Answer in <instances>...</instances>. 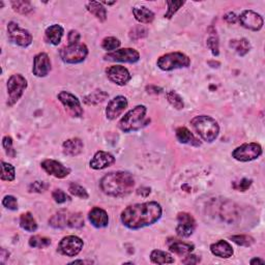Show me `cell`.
Masks as SVG:
<instances>
[{"mask_svg": "<svg viewBox=\"0 0 265 265\" xmlns=\"http://www.w3.org/2000/svg\"><path fill=\"white\" fill-rule=\"evenodd\" d=\"M184 3H186L184 1H170V0H168L167 1L168 9L167 13L165 14V18L168 20L173 18L174 15L179 10V8L184 5Z\"/></svg>", "mask_w": 265, "mask_h": 265, "instance_id": "cell-45", "label": "cell"}, {"mask_svg": "<svg viewBox=\"0 0 265 265\" xmlns=\"http://www.w3.org/2000/svg\"><path fill=\"white\" fill-rule=\"evenodd\" d=\"M49 184L46 181H34L30 183L28 191L30 193H44L48 190Z\"/></svg>", "mask_w": 265, "mask_h": 265, "instance_id": "cell-48", "label": "cell"}, {"mask_svg": "<svg viewBox=\"0 0 265 265\" xmlns=\"http://www.w3.org/2000/svg\"><path fill=\"white\" fill-rule=\"evenodd\" d=\"M184 259L181 260V262L183 264H197L201 261V258L198 257V256H196V255H193L192 253H190V254L186 255V256H183Z\"/></svg>", "mask_w": 265, "mask_h": 265, "instance_id": "cell-51", "label": "cell"}, {"mask_svg": "<svg viewBox=\"0 0 265 265\" xmlns=\"http://www.w3.org/2000/svg\"><path fill=\"white\" fill-rule=\"evenodd\" d=\"M211 252L212 254L215 257L222 259H229L231 258L234 254V250L232 246L230 245L227 240L220 239L216 243L211 245Z\"/></svg>", "mask_w": 265, "mask_h": 265, "instance_id": "cell-23", "label": "cell"}, {"mask_svg": "<svg viewBox=\"0 0 265 265\" xmlns=\"http://www.w3.org/2000/svg\"><path fill=\"white\" fill-rule=\"evenodd\" d=\"M84 224H85V222H84V217H83L82 213L70 212V215H68V220H67V227L68 228L80 229V228L84 227Z\"/></svg>", "mask_w": 265, "mask_h": 265, "instance_id": "cell-39", "label": "cell"}, {"mask_svg": "<svg viewBox=\"0 0 265 265\" xmlns=\"http://www.w3.org/2000/svg\"><path fill=\"white\" fill-rule=\"evenodd\" d=\"M88 220L90 224L98 228H106L109 225V216L105 210L101 209L99 206H95L88 212Z\"/></svg>", "mask_w": 265, "mask_h": 265, "instance_id": "cell-21", "label": "cell"}, {"mask_svg": "<svg viewBox=\"0 0 265 265\" xmlns=\"http://www.w3.org/2000/svg\"><path fill=\"white\" fill-rule=\"evenodd\" d=\"M52 198L54 199L56 203H58V204H63L65 202L71 201L70 196L60 189H56L52 192Z\"/></svg>", "mask_w": 265, "mask_h": 265, "instance_id": "cell-47", "label": "cell"}, {"mask_svg": "<svg viewBox=\"0 0 265 265\" xmlns=\"http://www.w3.org/2000/svg\"><path fill=\"white\" fill-rule=\"evenodd\" d=\"M147 108L144 105H138L128 113L118 122V128L123 133H132L139 131L145 125Z\"/></svg>", "mask_w": 265, "mask_h": 265, "instance_id": "cell-5", "label": "cell"}, {"mask_svg": "<svg viewBox=\"0 0 265 265\" xmlns=\"http://www.w3.org/2000/svg\"><path fill=\"white\" fill-rule=\"evenodd\" d=\"M84 148L83 141L80 138H71L62 144L63 154L67 157H77L81 155Z\"/></svg>", "mask_w": 265, "mask_h": 265, "instance_id": "cell-24", "label": "cell"}, {"mask_svg": "<svg viewBox=\"0 0 265 265\" xmlns=\"http://www.w3.org/2000/svg\"><path fill=\"white\" fill-rule=\"evenodd\" d=\"M68 215H70V212L66 210H61L59 212H57L49 218V226H51L54 229H63L67 227Z\"/></svg>", "mask_w": 265, "mask_h": 265, "instance_id": "cell-28", "label": "cell"}, {"mask_svg": "<svg viewBox=\"0 0 265 265\" xmlns=\"http://www.w3.org/2000/svg\"><path fill=\"white\" fill-rule=\"evenodd\" d=\"M175 135H176V139L178 140L179 143L191 145L194 147L201 146V142L198 138L196 137L189 129L184 128V126H180V128H178L175 132Z\"/></svg>", "mask_w": 265, "mask_h": 265, "instance_id": "cell-25", "label": "cell"}, {"mask_svg": "<svg viewBox=\"0 0 265 265\" xmlns=\"http://www.w3.org/2000/svg\"><path fill=\"white\" fill-rule=\"evenodd\" d=\"M209 210L212 216L220 218L227 224H234L239 221L240 211L239 206L230 200H215L210 205Z\"/></svg>", "mask_w": 265, "mask_h": 265, "instance_id": "cell-4", "label": "cell"}, {"mask_svg": "<svg viewBox=\"0 0 265 265\" xmlns=\"http://www.w3.org/2000/svg\"><path fill=\"white\" fill-rule=\"evenodd\" d=\"M57 99L62 104L65 111L70 114L72 117L80 118L83 116L84 111L81 105V102H80V100L75 95L68 91H60L59 94L57 95Z\"/></svg>", "mask_w": 265, "mask_h": 265, "instance_id": "cell-12", "label": "cell"}, {"mask_svg": "<svg viewBox=\"0 0 265 265\" xmlns=\"http://www.w3.org/2000/svg\"><path fill=\"white\" fill-rule=\"evenodd\" d=\"M166 98L168 103L174 109L182 110L184 108V102L175 90H169L166 94Z\"/></svg>", "mask_w": 265, "mask_h": 265, "instance_id": "cell-35", "label": "cell"}, {"mask_svg": "<svg viewBox=\"0 0 265 265\" xmlns=\"http://www.w3.org/2000/svg\"><path fill=\"white\" fill-rule=\"evenodd\" d=\"M230 240H232L234 244H236L239 247H246V248L251 247L255 244L254 237H252L250 235H246V234L230 236Z\"/></svg>", "mask_w": 265, "mask_h": 265, "instance_id": "cell-41", "label": "cell"}, {"mask_svg": "<svg viewBox=\"0 0 265 265\" xmlns=\"http://www.w3.org/2000/svg\"><path fill=\"white\" fill-rule=\"evenodd\" d=\"M120 40L114 37H107L102 41V48L105 51H108V53L117 50L120 47Z\"/></svg>", "mask_w": 265, "mask_h": 265, "instance_id": "cell-40", "label": "cell"}, {"mask_svg": "<svg viewBox=\"0 0 265 265\" xmlns=\"http://www.w3.org/2000/svg\"><path fill=\"white\" fill-rule=\"evenodd\" d=\"M129 102L128 99L123 96H117L112 99L106 107V117L109 120H115L128 108Z\"/></svg>", "mask_w": 265, "mask_h": 265, "instance_id": "cell-18", "label": "cell"}, {"mask_svg": "<svg viewBox=\"0 0 265 265\" xmlns=\"http://www.w3.org/2000/svg\"><path fill=\"white\" fill-rule=\"evenodd\" d=\"M10 5L16 13L21 14V15H28L33 10V6L31 2L24 1V0H16V1H11Z\"/></svg>", "mask_w": 265, "mask_h": 265, "instance_id": "cell-34", "label": "cell"}, {"mask_svg": "<svg viewBox=\"0 0 265 265\" xmlns=\"http://www.w3.org/2000/svg\"><path fill=\"white\" fill-rule=\"evenodd\" d=\"M147 33H148L147 28H145L143 25H138V26H135L134 28L131 29L129 37L132 41H138V40L146 38Z\"/></svg>", "mask_w": 265, "mask_h": 265, "instance_id": "cell-44", "label": "cell"}, {"mask_svg": "<svg viewBox=\"0 0 265 265\" xmlns=\"http://www.w3.org/2000/svg\"><path fill=\"white\" fill-rule=\"evenodd\" d=\"M104 59L115 62L136 63L140 60V53L133 48H122L107 53L104 56Z\"/></svg>", "mask_w": 265, "mask_h": 265, "instance_id": "cell-13", "label": "cell"}, {"mask_svg": "<svg viewBox=\"0 0 265 265\" xmlns=\"http://www.w3.org/2000/svg\"><path fill=\"white\" fill-rule=\"evenodd\" d=\"M133 15L135 19L141 24H151L156 17L152 9L142 5L133 7Z\"/></svg>", "mask_w": 265, "mask_h": 265, "instance_id": "cell-27", "label": "cell"}, {"mask_svg": "<svg viewBox=\"0 0 265 265\" xmlns=\"http://www.w3.org/2000/svg\"><path fill=\"white\" fill-rule=\"evenodd\" d=\"M77 263H92V261H86V260H75V261H72L70 264H77Z\"/></svg>", "mask_w": 265, "mask_h": 265, "instance_id": "cell-54", "label": "cell"}, {"mask_svg": "<svg viewBox=\"0 0 265 265\" xmlns=\"http://www.w3.org/2000/svg\"><path fill=\"white\" fill-rule=\"evenodd\" d=\"M51 72V60L47 53L41 52L34 56L32 73L38 78L47 77Z\"/></svg>", "mask_w": 265, "mask_h": 265, "instance_id": "cell-19", "label": "cell"}, {"mask_svg": "<svg viewBox=\"0 0 265 265\" xmlns=\"http://www.w3.org/2000/svg\"><path fill=\"white\" fill-rule=\"evenodd\" d=\"M167 246L170 252L179 256H186L190 254V253H193L195 250V246L193 244L186 243V241L172 237L167 239Z\"/></svg>", "mask_w": 265, "mask_h": 265, "instance_id": "cell-22", "label": "cell"}, {"mask_svg": "<svg viewBox=\"0 0 265 265\" xmlns=\"http://www.w3.org/2000/svg\"><path fill=\"white\" fill-rule=\"evenodd\" d=\"M2 147L4 149V152L6 154V156H8L9 158L14 159L16 158V151L14 148V141H13V138L9 137V136H4L2 138Z\"/></svg>", "mask_w": 265, "mask_h": 265, "instance_id": "cell-43", "label": "cell"}, {"mask_svg": "<svg viewBox=\"0 0 265 265\" xmlns=\"http://www.w3.org/2000/svg\"><path fill=\"white\" fill-rule=\"evenodd\" d=\"M100 188L104 194L111 197L123 198L133 192L135 178L125 171L110 172L101 179Z\"/></svg>", "mask_w": 265, "mask_h": 265, "instance_id": "cell-2", "label": "cell"}, {"mask_svg": "<svg viewBox=\"0 0 265 265\" xmlns=\"http://www.w3.org/2000/svg\"><path fill=\"white\" fill-rule=\"evenodd\" d=\"M16 178L15 167L2 160L1 162V180L3 181H14Z\"/></svg>", "mask_w": 265, "mask_h": 265, "instance_id": "cell-37", "label": "cell"}, {"mask_svg": "<svg viewBox=\"0 0 265 265\" xmlns=\"http://www.w3.org/2000/svg\"><path fill=\"white\" fill-rule=\"evenodd\" d=\"M41 166L46 173L51 176H54L55 178L62 179V178L67 177L71 173L70 169L63 166V164L58 162V160L52 159H44L41 163Z\"/></svg>", "mask_w": 265, "mask_h": 265, "instance_id": "cell-17", "label": "cell"}, {"mask_svg": "<svg viewBox=\"0 0 265 265\" xmlns=\"http://www.w3.org/2000/svg\"><path fill=\"white\" fill-rule=\"evenodd\" d=\"M238 21L241 26L252 31L261 30L264 24L262 16L251 9L244 10L243 13L238 16Z\"/></svg>", "mask_w": 265, "mask_h": 265, "instance_id": "cell-16", "label": "cell"}, {"mask_svg": "<svg viewBox=\"0 0 265 265\" xmlns=\"http://www.w3.org/2000/svg\"><path fill=\"white\" fill-rule=\"evenodd\" d=\"M252 186V180L248 179V178H243L240 181L234 182L233 183V189L239 192H246L247 190L250 189V187Z\"/></svg>", "mask_w": 265, "mask_h": 265, "instance_id": "cell-49", "label": "cell"}, {"mask_svg": "<svg viewBox=\"0 0 265 265\" xmlns=\"http://www.w3.org/2000/svg\"><path fill=\"white\" fill-rule=\"evenodd\" d=\"M115 163V157L104 151H99L92 157L89 162V166L94 170H103L112 166Z\"/></svg>", "mask_w": 265, "mask_h": 265, "instance_id": "cell-20", "label": "cell"}, {"mask_svg": "<svg viewBox=\"0 0 265 265\" xmlns=\"http://www.w3.org/2000/svg\"><path fill=\"white\" fill-rule=\"evenodd\" d=\"M107 78L114 84L124 86L132 80V75L128 68L122 65H111L105 70Z\"/></svg>", "mask_w": 265, "mask_h": 265, "instance_id": "cell-15", "label": "cell"}, {"mask_svg": "<svg viewBox=\"0 0 265 265\" xmlns=\"http://www.w3.org/2000/svg\"><path fill=\"white\" fill-rule=\"evenodd\" d=\"M63 33L64 29L61 25L59 24L50 25L45 31V40L47 41V43L53 46H58L61 43Z\"/></svg>", "mask_w": 265, "mask_h": 265, "instance_id": "cell-26", "label": "cell"}, {"mask_svg": "<svg viewBox=\"0 0 265 265\" xmlns=\"http://www.w3.org/2000/svg\"><path fill=\"white\" fill-rule=\"evenodd\" d=\"M86 9L100 22H105L107 20V9L102 2L89 1L86 4Z\"/></svg>", "mask_w": 265, "mask_h": 265, "instance_id": "cell-29", "label": "cell"}, {"mask_svg": "<svg viewBox=\"0 0 265 265\" xmlns=\"http://www.w3.org/2000/svg\"><path fill=\"white\" fill-rule=\"evenodd\" d=\"M265 261L259 257H255V258H253L251 261H250V264L252 265H254V264H264Z\"/></svg>", "mask_w": 265, "mask_h": 265, "instance_id": "cell-53", "label": "cell"}, {"mask_svg": "<svg viewBox=\"0 0 265 265\" xmlns=\"http://www.w3.org/2000/svg\"><path fill=\"white\" fill-rule=\"evenodd\" d=\"M151 261L155 264H172L175 262L170 253L162 250H154L151 253Z\"/></svg>", "mask_w": 265, "mask_h": 265, "instance_id": "cell-30", "label": "cell"}, {"mask_svg": "<svg viewBox=\"0 0 265 265\" xmlns=\"http://www.w3.org/2000/svg\"><path fill=\"white\" fill-rule=\"evenodd\" d=\"M88 55V48L85 44L79 43L67 45L59 50L61 60L67 64H78L83 62Z\"/></svg>", "mask_w": 265, "mask_h": 265, "instance_id": "cell-8", "label": "cell"}, {"mask_svg": "<svg viewBox=\"0 0 265 265\" xmlns=\"http://www.w3.org/2000/svg\"><path fill=\"white\" fill-rule=\"evenodd\" d=\"M223 20L227 22L228 24H234V23L238 21V16H236V14L233 13V11H229V13L224 15Z\"/></svg>", "mask_w": 265, "mask_h": 265, "instance_id": "cell-52", "label": "cell"}, {"mask_svg": "<svg viewBox=\"0 0 265 265\" xmlns=\"http://www.w3.org/2000/svg\"><path fill=\"white\" fill-rule=\"evenodd\" d=\"M80 40H81V34L79 33V31L77 30H71L67 34V41H68V45H75V44H79Z\"/></svg>", "mask_w": 265, "mask_h": 265, "instance_id": "cell-50", "label": "cell"}, {"mask_svg": "<svg viewBox=\"0 0 265 265\" xmlns=\"http://www.w3.org/2000/svg\"><path fill=\"white\" fill-rule=\"evenodd\" d=\"M28 244H29V247L33 249H45V248H48L51 245V239L46 236L33 235L29 238Z\"/></svg>", "mask_w": 265, "mask_h": 265, "instance_id": "cell-36", "label": "cell"}, {"mask_svg": "<svg viewBox=\"0 0 265 265\" xmlns=\"http://www.w3.org/2000/svg\"><path fill=\"white\" fill-rule=\"evenodd\" d=\"M6 30L8 40L13 44L19 46V47L27 48L32 44L33 41L32 34L27 29L22 28L18 23L14 21L8 22Z\"/></svg>", "mask_w": 265, "mask_h": 265, "instance_id": "cell-9", "label": "cell"}, {"mask_svg": "<svg viewBox=\"0 0 265 265\" xmlns=\"http://www.w3.org/2000/svg\"><path fill=\"white\" fill-rule=\"evenodd\" d=\"M163 214L162 206L156 201L136 203L124 209L120 214V220L124 227L138 230L152 226L157 223Z\"/></svg>", "mask_w": 265, "mask_h": 265, "instance_id": "cell-1", "label": "cell"}, {"mask_svg": "<svg viewBox=\"0 0 265 265\" xmlns=\"http://www.w3.org/2000/svg\"><path fill=\"white\" fill-rule=\"evenodd\" d=\"M230 47H231L239 56H245L251 51L252 46L247 39L243 38L230 41Z\"/></svg>", "mask_w": 265, "mask_h": 265, "instance_id": "cell-32", "label": "cell"}, {"mask_svg": "<svg viewBox=\"0 0 265 265\" xmlns=\"http://www.w3.org/2000/svg\"><path fill=\"white\" fill-rule=\"evenodd\" d=\"M194 131L204 142L212 143L220 135V125L217 121L209 115H198L191 120Z\"/></svg>", "mask_w": 265, "mask_h": 265, "instance_id": "cell-3", "label": "cell"}, {"mask_svg": "<svg viewBox=\"0 0 265 265\" xmlns=\"http://www.w3.org/2000/svg\"><path fill=\"white\" fill-rule=\"evenodd\" d=\"M20 226L27 232H36L38 230V223L31 212L22 213L20 216Z\"/></svg>", "mask_w": 265, "mask_h": 265, "instance_id": "cell-31", "label": "cell"}, {"mask_svg": "<svg viewBox=\"0 0 265 265\" xmlns=\"http://www.w3.org/2000/svg\"><path fill=\"white\" fill-rule=\"evenodd\" d=\"M206 46L212 51L213 56H218V54H220V43H218L216 32L211 33L210 38L206 41Z\"/></svg>", "mask_w": 265, "mask_h": 265, "instance_id": "cell-42", "label": "cell"}, {"mask_svg": "<svg viewBox=\"0 0 265 265\" xmlns=\"http://www.w3.org/2000/svg\"><path fill=\"white\" fill-rule=\"evenodd\" d=\"M108 94L103 90H96L95 92H91L90 95L84 98V103L86 105H98V104L103 103L108 98Z\"/></svg>", "mask_w": 265, "mask_h": 265, "instance_id": "cell-33", "label": "cell"}, {"mask_svg": "<svg viewBox=\"0 0 265 265\" xmlns=\"http://www.w3.org/2000/svg\"><path fill=\"white\" fill-rule=\"evenodd\" d=\"M197 223L194 216L189 212H179L177 214V226L175 228L176 234L180 237L188 238L195 232Z\"/></svg>", "mask_w": 265, "mask_h": 265, "instance_id": "cell-14", "label": "cell"}, {"mask_svg": "<svg viewBox=\"0 0 265 265\" xmlns=\"http://www.w3.org/2000/svg\"><path fill=\"white\" fill-rule=\"evenodd\" d=\"M28 86L26 78L21 74L11 75L6 83L7 89V107H13L19 102V100L24 95Z\"/></svg>", "mask_w": 265, "mask_h": 265, "instance_id": "cell-7", "label": "cell"}, {"mask_svg": "<svg viewBox=\"0 0 265 265\" xmlns=\"http://www.w3.org/2000/svg\"><path fill=\"white\" fill-rule=\"evenodd\" d=\"M262 155V147L259 143L250 142L236 147L232 152V158L238 162H252Z\"/></svg>", "mask_w": 265, "mask_h": 265, "instance_id": "cell-10", "label": "cell"}, {"mask_svg": "<svg viewBox=\"0 0 265 265\" xmlns=\"http://www.w3.org/2000/svg\"><path fill=\"white\" fill-rule=\"evenodd\" d=\"M157 65L164 72H171L177 68L189 67L191 65V58L182 52H171L164 54L157 61Z\"/></svg>", "mask_w": 265, "mask_h": 265, "instance_id": "cell-6", "label": "cell"}, {"mask_svg": "<svg viewBox=\"0 0 265 265\" xmlns=\"http://www.w3.org/2000/svg\"><path fill=\"white\" fill-rule=\"evenodd\" d=\"M83 247H84L83 240L79 236L67 235L59 241L58 247H57V251L63 256L76 257L81 253Z\"/></svg>", "mask_w": 265, "mask_h": 265, "instance_id": "cell-11", "label": "cell"}, {"mask_svg": "<svg viewBox=\"0 0 265 265\" xmlns=\"http://www.w3.org/2000/svg\"><path fill=\"white\" fill-rule=\"evenodd\" d=\"M2 205L8 211L16 212L19 209L18 199L13 195H6L2 199Z\"/></svg>", "mask_w": 265, "mask_h": 265, "instance_id": "cell-46", "label": "cell"}, {"mask_svg": "<svg viewBox=\"0 0 265 265\" xmlns=\"http://www.w3.org/2000/svg\"><path fill=\"white\" fill-rule=\"evenodd\" d=\"M68 192H70L73 196H75V197H78L80 199L86 200L89 198V194L87 190L76 182L70 183V186H68Z\"/></svg>", "mask_w": 265, "mask_h": 265, "instance_id": "cell-38", "label": "cell"}]
</instances>
